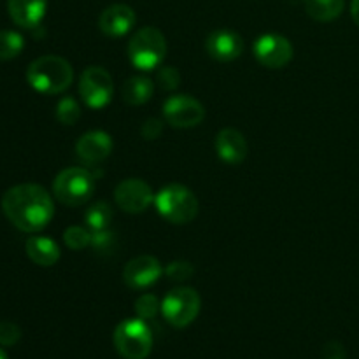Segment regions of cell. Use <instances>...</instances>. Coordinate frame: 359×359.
I'll list each match as a JSON object with an SVG mask.
<instances>
[{"label":"cell","mask_w":359,"mask_h":359,"mask_svg":"<svg viewBox=\"0 0 359 359\" xmlns=\"http://www.w3.org/2000/svg\"><path fill=\"white\" fill-rule=\"evenodd\" d=\"M2 210L18 230L37 233L44 230L55 216V203L42 186L18 184L4 193Z\"/></svg>","instance_id":"cell-1"},{"label":"cell","mask_w":359,"mask_h":359,"mask_svg":"<svg viewBox=\"0 0 359 359\" xmlns=\"http://www.w3.org/2000/svg\"><path fill=\"white\" fill-rule=\"evenodd\" d=\"M27 81L39 93L58 95L72 84L74 70L72 65L62 56L46 55L30 63Z\"/></svg>","instance_id":"cell-2"},{"label":"cell","mask_w":359,"mask_h":359,"mask_svg":"<svg viewBox=\"0 0 359 359\" xmlns=\"http://www.w3.org/2000/svg\"><path fill=\"white\" fill-rule=\"evenodd\" d=\"M154 203L161 216L174 224H186L198 214V198L182 184H168L154 196Z\"/></svg>","instance_id":"cell-3"},{"label":"cell","mask_w":359,"mask_h":359,"mask_svg":"<svg viewBox=\"0 0 359 359\" xmlns=\"http://www.w3.org/2000/svg\"><path fill=\"white\" fill-rule=\"evenodd\" d=\"M167 56L165 35L154 27H144L130 39L128 58L139 70H153L161 65Z\"/></svg>","instance_id":"cell-4"},{"label":"cell","mask_w":359,"mask_h":359,"mask_svg":"<svg viewBox=\"0 0 359 359\" xmlns=\"http://www.w3.org/2000/svg\"><path fill=\"white\" fill-rule=\"evenodd\" d=\"M95 175L88 168L70 167L60 172L53 182V193L63 205H84L93 196Z\"/></svg>","instance_id":"cell-5"},{"label":"cell","mask_w":359,"mask_h":359,"mask_svg":"<svg viewBox=\"0 0 359 359\" xmlns=\"http://www.w3.org/2000/svg\"><path fill=\"white\" fill-rule=\"evenodd\" d=\"M114 346L125 359H146L153 349V333L144 319H126L116 328Z\"/></svg>","instance_id":"cell-6"},{"label":"cell","mask_w":359,"mask_h":359,"mask_svg":"<svg viewBox=\"0 0 359 359\" xmlns=\"http://www.w3.org/2000/svg\"><path fill=\"white\" fill-rule=\"evenodd\" d=\"M200 294L193 287H175L161 302V314L174 328H186L200 312Z\"/></svg>","instance_id":"cell-7"},{"label":"cell","mask_w":359,"mask_h":359,"mask_svg":"<svg viewBox=\"0 0 359 359\" xmlns=\"http://www.w3.org/2000/svg\"><path fill=\"white\" fill-rule=\"evenodd\" d=\"M112 77L104 67H88L79 79V95L90 109H104L112 100Z\"/></svg>","instance_id":"cell-8"},{"label":"cell","mask_w":359,"mask_h":359,"mask_svg":"<svg viewBox=\"0 0 359 359\" xmlns=\"http://www.w3.org/2000/svg\"><path fill=\"white\" fill-rule=\"evenodd\" d=\"M163 116L174 128H193L205 118V109L189 95H172L163 104Z\"/></svg>","instance_id":"cell-9"},{"label":"cell","mask_w":359,"mask_h":359,"mask_svg":"<svg viewBox=\"0 0 359 359\" xmlns=\"http://www.w3.org/2000/svg\"><path fill=\"white\" fill-rule=\"evenodd\" d=\"M255 56L263 67L283 69L293 60V46L284 35L265 34L255 42Z\"/></svg>","instance_id":"cell-10"},{"label":"cell","mask_w":359,"mask_h":359,"mask_svg":"<svg viewBox=\"0 0 359 359\" xmlns=\"http://www.w3.org/2000/svg\"><path fill=\"white\" fill-rule=\"evenodd\" d=\"M114 200L121 210L128 214H140L154 202L151 186L137 177L125 179L114 189Z\"/></svg>","instance_id":"cell-11"},{"label":"cell","mask_w":359,"mask_h":359,"mask_svg":"<svg viewBox=\"0 0 359 359\" xmlns=\"http://www.w3.org/2000/svg\"><path fill=\"white\" fill-rule=\"evenodd\" d=\"M163 273V266L153 256H137L126 263L123 270V280L132 290H147Z\"/></svg>","instance_id":"cell-12"},{"label":"cell","mask_w":359,"mask_h":359,"mask_svg":"<svg viewBox=\"0 0 359 359\" xmlns=\"http://www.w3.org/2000/svg\"><path fill=\"white\" fill-rule=\"evenodd\" d=\"M205 49L217 62H233L244 51V41L233 30H216L207 37Z\"/></svg>","instance_id":"cell-13"},{"label":"cell","mask_w":359,"mask_h":359,"mask_svg":"<svg viewBox=\"0 0 359 359\" xmlns=\"http://www.w3.org/2000/svg\"><path fill=\"white\" fill-rule=\"evenodd\" d=\"M135 20L137 18L132 7L125 6V4H114V6H109L107 9H104V13L100 14L98 27L107 37L119 39L132 30Z\"/></svg>","instance_id":"cell-14"},{"label":"cell","mask_w":359,"mask_h":359,"mask_svg":"<svg viewBox=\"0 0 359 359\" xmlns=\"http://www.w3.org/2000/svg\"><path fill=\"white\" fill-rule=\"evenodd\" d=\"M112 151V139L109 133L102 132V130H93L88 132L77 140L76 153L81 161L88 165H95L104 161L105 158L111 154Z\"/></svg>","instance_id":"cell-15"},{"label":"cell","mask_w":359,"mask_h":359,"mask_svg":"<svg viewBox=\"0 0 359 359\" xmlns=\"http://www.w3.org/2000/svg\"><path fill=\"white\" fill-rule=\"evenodd\" d=\"M216 153L228 165H241L248 156V140L238 130L224 128L216 137Z\"/></svg>","instance_id":"cell-16"},{"label":"cell","mask_w":359,"mask_h":359,"mask_svg":"<svg viewBox=\"0 0 359 359\" xmlns=\"http://www.w3.org/2000/svg\"><path fill=\"white\" fill-rule=\"evenodd\" d=\"M7 9L18 27L35 28L44 18L48 0H7Z\"/></svg>","instance_id":"cell-17"},{"label":"cell","mask_w":359,"mask_h":359,"mask_svg":"<svg viewBox=\"0 0 359 359\" xmlns=\"http://www.w3.org/2000/svg\"><path fill=\"white\" fill-rule=\"evenodd\" d=\"M27 255L35 265L39 266H53L58 263L60 252L58 244L49 237H41V235H32L25 244Z\"/></svg>","instance_id":"cell-18"},{"label":"cell","mask_w":359,"mask_h":359,"mask_svg":"<svg viewBox=\"0 0 359 359\" xmlns=\"http://www.w3.org/2000/svg\"><path fill=\"white\" fill-rule=\"evenodd\" d=\"M154 84L149 77L133 76L123 84V100L128 105H142L153 97Z\"/></svg>","instance_id":"cell-19"},{"label":"cell","mask_w":359,"mask_h":359,"mask_svg":"<svg viewBox=\"0 0 359 359\" xmlns=\"http://www.w3.org/2000/svg\"><path fill=\"white\" fill-rule=\"evenodd\" d=\"M344 0H305V11L309 16L323 23L337 20L344 13Z\"/></svg>","instance_id":"cell-20"},{"label":"cell","mask_w":359,"mask_h":359,"mask_svg":"<svg viewBox=\"0 0 359 359\" xmlns=\"http://www.w3.org/2000/svg\"><path fill=\"white\" fill-rule=\"evenodd\" d=\"M84 219H86V224L93 231L107 230L109 223L112 219V209L109 203L105 202H97L91 207H88L86 214H84Z\"/></svg>","instance_id":"cell-21"},{"label":"cell","mask_w":359,"mask_h":359,"mask_svg":"<svg viewBox=\"0 0 359 359\" xmlns=\"http://www.w3.org/2000/svg\"><path fill=\"white\" fill-rule=\"evenodd\" d=\"M23 35L14 30H0V60H13L23 51Z\"/></svg>","instance_id":"cell-22"},{"label":"cell","mask_w":359,"mask_h":359,"mask_svg":"<svg viewBox=\"0 0 359 359\" xmlns=\"http://www.w3.org/2000/svg\"><path fill=\"white\" fill-rule=\"evenodd\" d=\"M56 118L62 125H76L77 119L81 118V107L76 98L65 97L56 105Z\"/></svg>","instance_id":"cell-23"},{"label":"cell","mask_w":359,"mask_h":359,"mask_svg":"<svg viewBox=\"0 0 359 359\" xmlns=\"http://www.w3.org/2000/svg\"><path fill=\"white\" fill-rule=\"evenodd\" d=\"M63 241L72 251H81L91 245V233L83 226H70L63 233Z\"/></svg>","instance_id":"cell-24"},{"label":"cell","mask_w":359,"mask_h":359,"mask_svg":"<svg viewBox=\"0 0 359 359\" xmlns=\"http://www.w3.org/2000/svg\"><path fill=\"white\" fill-rule=\"evenodd\" d=\"M161 311V304L158 302V298L154 294H142L139 300L135 302V312L140 319H153L156 318L158 312Z\"/></svg>","instance_id":"cell-25"},{"label":"cell","mask_w":359,"mask_h":359,"mask_svg":"<svg viewBox=\"0 0 359 359\" xmlns=\"http://www.w3.org/2000/svg\"><path fill=\"white\" fill-rule=\"evenodd\" d=\"M165 273H167L170 280H179L181 283V280L191 279V276L195 273V266L189 262H186V259H175V262H172L165 269Z\"/></svg>","instance_id":"cell-26"},{"label":"cell","mask_w":359,"mask_h":359,"mask_svg":"<svg viewBox=\"0 0 359 359\" xmlns=\"http://www.w3.org/2000/svg\"><path fill=\"white\" fill-rule=\"evenodd\" d=\"M91 248L97 252H111L116 248L114 233H111L107 230L93 231L91 233Z\"/></svg>","instance_id":"cell-27"},{"label":"cell","mask_w":359,"mask_h":359,"mask_svg":"<svg viewBox=\"0 0 359 359\" xmlns=\"http://www.w3.org/2000/svg\"><path fill=\"white\" fill-rule=\"evenodd\" d=\"M21 339V330L20 326L14 325L11 321L0 323V346H16Z\"/></svg>","instance_id":"cell-28"},{"label":"cell","mask_w":359,"mask_h":359,"mask_svg":"<svg viewBox=\"0 0 359 359\" xmlns=\"http://www.w3.org/2000/svg\"><path fill=\"white\" fill-rule=\"evenodd\" d=\"M158 81H160L163 90H175L179 86V81H181V74L174 67H163L158 72Z\"/></svg>","instance_id":"cell-29"},{"label":"cell","mask_w":359,"mask_h":359,"mask_svg":"<svg viewBox=\"0 0 359 359\" xmlns=\"http://www.w3.org/2000/svg\"><path fill=\"white\" fill-rule=\"evenodd\" d=\"M140 132H142L144 139L154 140V139H158V137L161 135V132H163V123H161L160 119H156V118H151V119H147L146 123H144L142 130H140Z\"/></svg>","instance_id":"cell-30"},{"label":"cell","mask_w":359,"mask_h":359,"mask_svg":"<svg viewBox=\"0 0 359 359\" xmlns=\"http://www.w3.org/2000/svg\"><path fill=\"white\" fill-rule=\"evenodd\" d=\"M323 359H346V349L340 342L332 340L323 347Z\"/></svg>","instance_id":"cell-31"},{"label":"cell","mask_w":359,"mask_h":359,"mask_svg":"<svg viewBox=\"0 0 359 359\" xmlns=\"http://www.w3.org/2000/svg\"><path fill=\"white\" fill-rule=\"evenodd\" d=\"M351 14H353L354 23L359 27V0H353V4H351Z\"/></svg>","instance_id":"cell-32"},{"label":"cell","mask_w":359,"mask_h":359,"mask_svg":"<svg viewBox=\"0 0 359 359\" xmlns=\"http://www.w3.org/2000/svg\"><path fill=\"white\" fill-rule=\"evenodd\" d=\"M0 359H9V358H7L6 351H4V349H2V347H0Z\"/></svg>","instance_id":"cell-33"}]
</instances>
